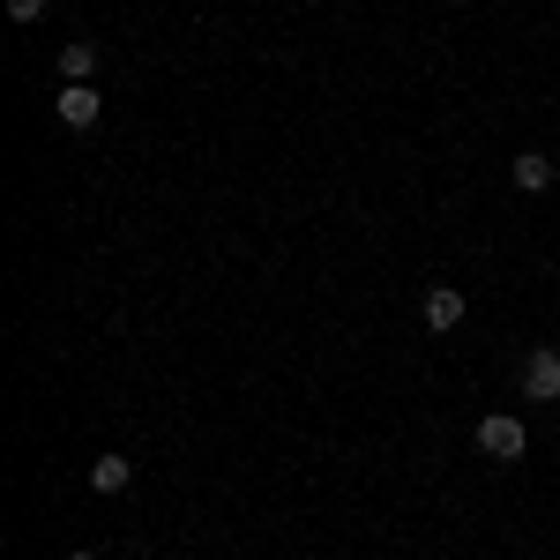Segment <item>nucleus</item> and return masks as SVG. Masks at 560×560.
<instances>
[{
	"label": "nucleus",
	"mask_w": 560,
	"mask_h": 560,
	"mask_svg": "<svg viewBox=\"0 0 560 560\" xmlns=\"http://www.w3.org/2000/svg\"><path fill=\"white\" fill-rule=\"evenodd\" d=\"M523 396H530V404H553L560 396V351L553 345H538L523 359Z\"/></svg>",
	"instance_id": "obj_2"
},
{
	"label": "nucleus",
	"mask_w": 560,
	"mask_h": 560,
	"mask_svg": "<svg viewBox=\"0 0 560 560\" xmlns=\"http://www.w3.org/2000/svg\"><path fill=\"white\" fill-rule=\"evenodd\" d=\"M448 8H464V0H448Z\"/></svg>",
	"instance_id": "obj_10"
},
{
	"label": "nucleus",
	"mask_w": 560,
	"mask_h": 560,
	"mask_svg": "<svg viewBox=\"0 0 560 560\" xmlns=\"http://www.w3.org/2000/svg\"><path fill=\"white\" fill-rule=\"evenodd\" d=\"M128 478H135L128 456H97V464H90V493H120Z\"/></svg>",
	"instance_id": "obj_7"
},
{
	"label": "nucleus",
	"mask_w": 560,
	"mask_h": 560,
	"mask_svg": "<svg viewBox=\"0 0 560 560\" xmlns=\"http://www.w3.org/2000/svg\"><path fill=\"white\" fill-rule=\"evenodd\" d=\"M478 448H486L493 464H516V456H523V419H509V411L478 419Z\"/></svg>",
	"instance_id": "obj_1"
},
{
	"label": "nucleus",
	"mask_w": 560,
	"mask_h": 560,
	"mask_svg": "<svg viewBox=\"0 0 560 560\" xmlns=\"http://www.w3.org/2000/svg\"><path fill=\"white\" fill-rule=\"evenodd\" d=\"M97 75V45L75 38V45H60V83H90Z\"/></svg>",
	"instance_id": "obj_5"
},
{
	"label": "nucleus",
	"mask_w": 560,
	"mask_h": 560,
	"mask_svg": "<svg viewBox=\"0 0 560 560\" xmlns=\"http://www.w3.org/2000/svg\"><path fill=\"white\" fill-rule=\"evenodd\" d=\"M464 322V292L456 284H433L427 292V329H456Z\"/></svg>",
	"instance_id": "obj_4"
},
{
	"label": "nucleus",
	"mask_w": 560,
	"mask_h": 560,
	"mask_svg": "<svg viewBox=\"0 0 560 560\" xmlns=\"http://www.w3.org/2000/svg\"><path fill=\"white\" fill-rule=\"evenodd\" d=\"M52 113H60L68 128H97L105 97H97V83H60V97H52Z\"/></svg>",
	"instance_id": "obj_3"
},
{
	"label": "nucleus",
	"mask_w": 560,
	"mask_h": 560,
	"mask_svg": "<svg viewBox=\"0 0 560 560\" xmlns=\"http://www.w3.org/2000/svg\"><path fill=\"white\" fill-rule=\"evenodd\" d=\"M8 15H15V23H38V15H45V0H8Z\"/></svg>",
	"instance_id": "obj_8"
},
{
	"label": "nucleus",
	"mask_w": 560,
	"mask_h": 560,
	"mask_svg": "<svg viewBox=\"0 0 560 560\" xmlns=\"http://www.w3.org/2000/svg\"><path fill=\"white\" fill-rule=\"evenodd\" d=\"M68 560H97V553H68Z\"/></svg>",
	"instance_id": "obj_9"
},
{
	"label": "nucleus",
	"mask_w": 560,
	"mask_h": 560,
	"mask_svg": "<svg viewBox=\"0 0 560 560\" xmlns=\"http://www.w3.org/2000/svg\"><path fill=\"white\" fill-rule=\"evenodd\" d=\"M509 173H516V187H523V195H546V187H553V158H538V150H523V158L509 165Z\"/></svg>",
	"instance_id": "obj_6"
}]
</instances>
